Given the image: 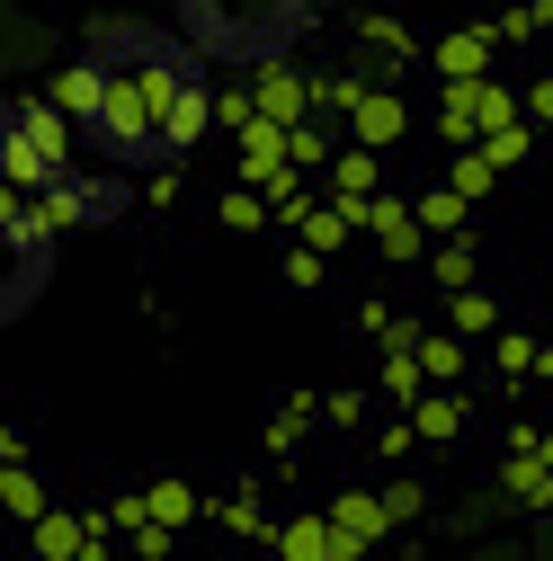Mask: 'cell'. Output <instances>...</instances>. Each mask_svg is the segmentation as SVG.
Returning <instances> with one entry per match:
<instances>
[{"instance_id": "18", "label": "cell", "mask_w": 553, "mask_h": 561, "mask_svg": "<svg viewBox=\"0 0 553 561\" xmlns=\"http://www.w3.org/2000/svg\"><path fill=\"white\" fill-rule=\"evenodd\" d=\"M339 144H349V134H339V116H304V125H286V161H295V170H330Z\"/></svg>"}, {"instance_id": "38", "label": "cell", "mask_w": 553, "mask_h": 561, "mask_svg": "<svg viewBox=\"0 0 553 561\" xmlns=\"http://www.w3.org/2000/svg\"><path fill=\"white\" fill-rule=\"evenodd\" d=\"M518 107H527V125L544 134V125H553V81H535V90H518Z\"/></svg>"}, {"instance_id": "16", "label": "cell", "mask_w": 553, "mask_h": 561, "mask_svg": "<svg viewBox=\"0 0 553 561\" xmlns=\"http://www.w3.org/2000/svg\"><path fill=\"white\" fill-rule=\"evenodd\" d=\"M500 490H509L518 508H553V463H544L535 446H509V455H500Z\"/></svg>"}, {"instance_id": "27", "label": "cell", "mask_w": 553, "mask_h": 561, "mask_svg": "<svg viewBox=\"0 0 553 561\" xmlns=\"http://www.w3.org/2000/svg\"><path fill=\"white\" fill-rule=\"evenodd\" d=\"M215 526L241 535V543H268V508H259V490H233V500L215 508Z\"/></svg>"}, {"instance_id": "28", "label": "cell", "mask_w": 553, "mask_h": 561, "mask_svg": "<svg viewBox=\"0 0 553 561\" xmlns=\"http://www.w3.org/2000/svg\"><path fill=\"white\" fill-rule=\"evenodd\" d=\"M482 152H492V170H518V161L535 152V125H527V116H509V125H492V134H482Z\"/></svg>"}, {"instance_id": "8", "label": "cell", "mask_w": 553, "mask_h": 561, "mask_svg": "<svg viewBox=\"0 0 553 561\" xmlns=\"http://www.w3.org/2000/svg\"><path fill=\"white\" fill-rule=\"evenodd\" d=\"M321 517H330V535H339V552H349V561H358V552H375V543L393 535V517H384V500H375V490H339Z\"/></svg>"}, {"instance_id": "1", "label": "cell", "mask_w": 553, "mask_h": 561, "mask_svg": "<svg viewBox=\"0 0 553 561\" xmlns=\"http://www.w3.org/2000/svg\"><path fill=\"white\" fill-rule=\"evenodd\" d=\"M99 62V107H90V144L116 152V161H161V134H170V107L196 90V62L153 36V27H108L90 45Z\"/></svg>"}, {"instance_id": "22", "label": "cell", "mask_w": 553, "mask_h": 561, "mask_svg": "<svg viewBox=\"0 0 553 561\" xmlns=\"http://www.w3.org/2000/svg\"><path fill=\"white\" fill-rule=\"evenodd\" d=\"M0 508H10L19 526H36V517H45L54 500H45V481H36L27 463H0Z\"/></svg>"}, {"instance_id": "10", "label": "cell", "mask_w": 553, "mask_h": 561, "mask_svg": "<svg viewBox=\"0 0 553 561\" xmlns=\"http://www.w3.org/2000/svg\"><path fill=\"white\" fill-rule=\"evenodd\" d=\"M492 54H500L492 27H455V36L429 45V72H438V81H482V72H492Z\"/></svg>"}, {"instance_id": "25", "label": "cell", "mask_w": 553, "mask_h": 561, "mask_svg": "<svg viewBox=\"0 0 553 561\" xmlns=\"http://www.w3.org/2000/svg\"><path fill=\"white\" fill-rule=\"evenodd\" d=\"M375 383H384V401H402V410H410V401L429 392V375H420V347H384V375H375Z\"/></svg>"}, {"instance_id": "21", "label": "cell", "mask_w": 553, "mask_h": 561, "mask_svg": "<svg viewBox=\"0 0 553 561\" xmlns=\"http://www.w3.org/2000/svg\"><path fill=\"white\" fill-rule=\"evenodd\" d=\"M81 535H90V517H63V508H45V517L27 526L36 561H81Z\"/></svg>"}, {"instance_id": "39", "label": "cell", "mask_w": 553, "mask_h": 561, "mask_svg": "<svg viewBox=\"0 0 553 561\" xmlns=\"http://www.w3.org/2000/svg\"><path fill=\"white\" fill-rule=\"evenodd\" d=\"M410 446H420V437H410V419H393V428H384V437H375V455H384V463H402V455H410Z\"/></svg>"}, {"instance_id": "26", "label": "cell", "mask_w": 553, "mask_h": 561, "mask_svg": "<svg viewBox=\"0 0 553 561\" xmlns=\"http://www.w3.org/2000/svg\"><path fill=\"white\" fill-rule=\"evenodd\" d=\"M447 330H455V339H482V330H500V304L482 295V286H464V295H447Z\"/></svg>"}, {"instance_id": "19", "label": "cell", "mask_w": 553, "mask_h": 561, "mask_svg": "<svg viewBox=\"0 0 553 561\" xmlns=\"http://www.w3.org/2000/svg\"><path fill=\"white\" fill-rule=\"evenodd\" d=\"M45 99H54L63 116H72V125H90V107H99V62H90V54H81V62H63Z\"/></svg>"}, {"instance_id": "5", "label": "cell", "mask_w": 553, "mask_h": 561, "mask_svg": "<svg viewBox=\"0 0 553 561\" xmlns=\"http://www.w3.org/2000/svg\"><path fill=\"white\" fill-rule=\"evenodd\" d=\"M358 232L393 259V267H410V259H429V232H420V215H410V196H393V187H375L366 196V215H358Z\"/></svg>"}, {"instance_id": "34", "label": "cell", "mask_w": 553, "mask_h": 561, "mask_svg": "<svg viewBox=\"0 0 553 561\" xmlns=\"http://www.w3.org/2000/svg\"><path fill=\"white\" fill-rule=\"evenodd\" d=\"M375 500H384V517H393V526H410V517H420V481H384Z\"/></svg>"}, {"instance_id": "17", "label": "cell", "mask_w": 553, "mask_h": 561, "mask_svg": "<svg viewBox=\"0 0 553 561\" xmlns=\"http://www.w3.org/2000/svg\"><path fill=\"white\" fill-rule=\"evenodd\" d=\"M410 215H420V232H429V241H455V232H464V215H473V205H464V196H455L447 179H429L420 196H410Z\"/></svg>"}, {"instance_id": "14", "label": "cell", "mask_w": 553, "mask_h": 561, "mask_svg": "<svg viewBox=\"0 0 553 561\" xmlns=\"http://www.w3.org/2000/svg\"><path fill=\"white\" fill-rule=\"evenodd\" d=\"M286 241H304V250H321V259H339V250L358 241V215H349V205H330V196H313L304 215H295V232H286Z\"/></svg>"}, {"instance_id": "35", "label": "cell", "mask_w": 553, "mask_h": 561, "mask_svg": "<svg viewBox=\"0 0 553 561\" xmlns=\"http://www.w3.org/2000/svg\"><path fill=\"white\" fill-rule=\"evenodd\" d=\"M321 419H330V428H358V419H366V392H321Z\"/></svg>"}, {"instance_id": "32", "label": "cell", "mask_w": 553, "mask_h": 561, "mask_svg": "<svg viewBox=\"0 0 553 561\" xmlns=\"http://www.w3.org/2000/svg\"><path fill=\"white\" fill-rule=\"evenodd\" d=\"M321 276H330V259L295 241V250H286V286H295V295H313V286H321Z\"/></svg>"}, {"instance_id": "11", "label": "cell", "mask_w": 553, "mask_h": 561, "mask_svg": "<svg viewBox=\"0 0 553 561\" xmlns=\"http://www.w3.org/2000/svg\"><path fill=\"white\" fill-rule=\"evenodd\" d=\"M402 419H410V437H420V446H455V437H464V392H455V383H429Z\"/></svg>"}, {"instance_id": "29", "label": "cell", "mask_w": 553, "mask_h": 561, "mask_svg": "<svg viewBox=\"0 0 553 561\" xmlns=\"http://www.w3.org/2000/svg\"><path fill=\"white\" fill-rule=\"evenodd\" d=\"M358 45H366V54H384V62H410V54H420L402 19H358Z\"/></svg>"}, {"instance_id": "9", "label": "cell", "mask_w": 553, "mask_h": 561, "mask_svg": "<svg viewBox=\"0 0 553 561\" xmlns=\"http://www.w3.org/2000/svg\"><path fill=\"white\" fill-rule=\"evenodd\" d=\"M375 187H384V152H366V144H339V152H330V170H321V196H330V205L366 215Z\"/></svg>"}, {"instance_id": "33", "label": "cell", "mask_w": 553, "mask_h": 561, "mask_svg": "<svg viewBox=\"0 0 553 561\" xmlns=\"http://www.w3.org/2000/svg\"><path fill=\"white\" fill-rule=\"evenodd\" d=\"M535 357H544V347L527 330H500V375H535Z\"/></svg>"}, {"instance_id": "24", "label": "cell", "mask_w": 553, "mask_h": 561, "mask_svg": "<svg viewBox=\"0 0 553 561\" xmlns=\"http://www.w3.org/2000/svg\"><path fill=\"white\" fill-rule=\"evenodd\" d=\"M420 375H429V383H464V339H455V330H429V321H420Z\"/></svg>"}, {"instance_id": "31", "label": "cell", "mask_w": 553, "mask_h": 561, "mask_svg": "<svg viewBox=\"0 0 553 561\" xmlns=\"http://www.w3.org/2000/svg\"><path fill=\"white\" fill-rule=\"evenodd\" d=\"M366 81L358 72H313V116H349V99H358Z\"/></svg>"}, {"instance_id": "13", "label": "cell", "mask_w": 553, "mask_h": 561, "mask_svg": "<svg viewBox=\"0 0 553 561\" xmlns=\"http://www.w3.org/2000/svg\"><path fill=\"white\" fill-rule=\"evenodd\" d=\"M233 144H241V187H268L276 170H295V161H286V125H268V116H250Z\"/></svg>"}, {"instance_id": "40", "label": "cell", "mask_w": 553, "mask_h": 561, "mask_svg": "<svg viewBox=\"0 0 553 561\" xmlns=\"http://www.w3.org/2000/svg\"><path fill=\"white\" fill-rule=\"evenodd\" d=\"M144 205H179V170H153L144 179Z\"/></svg>"}, {"instance_id": "23", "label": "cell", "mask_w": 553, "mask_h": 561, "mask_svg": "<svg viewBox=\"0 0 553 561\" xmlns=\"http://www.w3.org/2000/svg\"><path fill=\"white\" fill-rule=\"evenodd\" d=\"M447 187H455L464 205H482V196H492V187H500V170H492V152H482V144H464V152L447 161Z\"/></svg>"}, {"instance_id": "6", "label": "cell", "mask_w": 553, "mask_h": 561, "mask_svg": "<svg viewBox=\"0 0 553 561\" xmlns=\"http://www.w3.org/2000/svg\"><path fill=\"white\" fill-rule=\"evenodd\" d=\"M250 107L268 125H304L313 116V72H295L286 54H259V72H250Z\"/></svg>"}, {"instance_id": "7", "label": "cell", "mask_w": 553, "mask_h": 561, "mask_svg": "<svg viewBox=\"0 0 553 561\" xmlns=\"http://www.w3.org/2000/svg\"><path fill=\"white\" fill-rule=\"evenodd\" d=\"M339 134H349V144H366V152H393L402 134H410V107H402L384 81H366V90L349 99V116H339Z\"/></svg>"}, {"instance_id": "2", "label": "cell", "mask_w": 553, "mask_h": 561, "mask_svg": "<svg viewBox=\"0 0 553 561\" xmlns=\"http://www.w3.org/2000/svg\"><path fill=\"white\" fill-rule=\"evenodd\" d=\"M0 179L19 196H45L54 179H72V116L54 99H10L0 107Z\"/></svg>"}, {"instance_id": "36", "label": "cell", "mask_w": 553, "mask_h": 561, "mask_svg": "<svg viewBox=\"0 0 553 561\" xmlns=\"http://www.w3.org/2000/svg\"><path fill=\"white\" fill-rule=\"evenodd\" d=\"M125 543H134V552H144V561H161V552H170V543H179V535H170V526H153V517H144V526H125Z\"/></svg>"}, {"instance_id": "3", "label": "cell", "mask_w": 553, "mask_h": 561, "mask_svg": "<svg viewBox=\"0 0 553 561\" xmlns=\"http://www.w3.org/2000/svg\"><path fill=\"white\" fill-rule=\"evenodd\" d=\"M188 19L224 54H276V36L304 27V0H188Z\"/></svg>"}, {"instance_id": "4", "label": "cell", "mask_w": 553, "mask_h": 561, "mask_svg": "<svg viewBox=\"0 0 553 561\" xmlns=\"http://www.w3.org/2000/svg\"><path fill=\"white\" fill-rule=\"evenodd\" d=\"M509 116H527V107H518V90H500L492 72H482V81H438V144H447V152L482 144V134L509 125Z\"/></svg>"}, {"instance_id": "30", "label": "cell", "mask_w": 553, "mask_h": 561, "mask_svg": "<svg viewBox=\"0 0 553 561\" xmlns=\"http://www.w3.org/2000/svg\"><path fill=\"white\" fill-rule=\"evenodd\" d=\"M215 215H224V232H259V224H268V196H259V187H224Z\"/></svg>"}, {"instance_id": "15", "label": "cell", "mask_w": 553, "mask_h": 561, "mask_svg": "<svg viewBox=\"0 0 553 561\" xmlns=\"http://www.w3.org/2000/svg\"><path fill=\"white\" fill-rule=\"evenodd\" d=\"M134 500H144V517H153V526H170V535L205 517V490H196V481H179V472H161V481H144V490H134Z\"/></svg>"}, {"instance_id": "20", "label": "cell", "mask_w": 553, "mask_h": 561, "mask_svg": "<svg viewBox=\"0 0 553 561\" xmlns=\"http://www.w3.org/2000/svg\"><path fill=\"white\" fill-rule=\"evenodd\" d=\"M473 276H482V250H473L464 232L429 250V286H438V295H464V286H473Z\"/></svg>"}, {"instance_id": "12", "label": "cell", "mask_w": 553, "mask_h": 561, "mask_svg": "<svg viewBox=\"0 0 553 561\" xmlns=\"http://www.w3.org/2000/svg\"><path fill=\"white\" fill-rule=\"evenodd\" d=\"M268 552H276V561H349L321 508H313V517H286V526H268Z\"/></svg>"}, {"instance_id": "37", "label": "cell", "mask_w": 553, "mask_h": 561, "mask_svg": "<svg viewBox=\"0 0 553 561\" xmlns=\"http://www.w3.org/2000/svg\"><path fill=\"white\" fill-rule=\"evenodd\" d=\"M250 116H259V107H250V90H215V125H233V134H241Z\"/></svg>"}]
</instances>
